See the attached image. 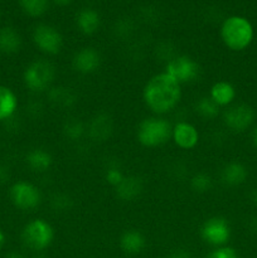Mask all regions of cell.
<instances>
[{"label": "cell", "instance_id": "6da1fadb", "mask_svg": "<svg viewBox=\"0 0 257 258\" xmlns=\"http://www.w3.org/2000/svg\"><path fill=\"white\" fill-rule=\"evenodd\" d=\"M145 105L156 115H164L176 107L181 98L180 85L166 72L153 76L144 87Z\"/></svg>", "mask_w": 257, "mask_h": 258}, {"label": "cell", "instance_id": "7a4b0ae2", "mask_svg": "<svg viewBox=\"0 0 257 258\" xmlns=\"http://www.w3.org/2000/svg\"><path fill=\"white\" fill-rule=\"evenodd\" d=\"M222 42L228 49L241 52L246 49L253 39V27L251 22L241 15H231L222 22L219 29Z\"/></svg>", "mask_w": 257, "mask_h": 258}, {"label": "cell", "instance_id": "3957f363", "mask_svg": "<svg viewBox=\"0 0 257 258\" xmlns=\"http://www.w3.org/2000/svg\"><path fill=\"white\" fill-rule=\"evenodd\" d=\"M173 126L166 118L148 117L139 123L138 140L145 148H158L171 139Z\"/></svg>", "mask_w": 257, "mask_h": 258}, {"label": "cell", "instance_id": "277c9868", "mask_svg": "<svg viewBox=\"0 0 257 258\" xmlns=\"http://www.w3.org/2000/svg\"><path fill=\"white\" fill-rule=\"evenodd\" d=\"M55 78V67L45 59H37L30 63L24 71L23 81L25 87L32 92L49 90Z\"/></svg>", "mask_w": 257, "mask_h": 258}, {"label": "cell", "instance_id": "5b68a950", "mask_svg": "<svg viewBox=\"0 0 257 258\" xmlns=\"http://www.w3.org/2000/svg\"><path fill=\"white\" fill-rule=\"evenodd\" d=\"M54 238V231L47 221L35 218L25 224L22 231L23 243L33 251H43L50 246Z\"/></svg>", "mask_w": 257, "mask_h": 258}, {"label": "cell", "instance_id": "8992f818", "mask_svg": "<svg viewBox=\"0 0 257 258\" xmlns=\"http://www.w3.org/2000/svg\"><path fill=\"white\" fill-rule=\"evenodd\" d=\"M32 39L35 47L48 55L58 54L63 47V37L59 30L45 23L35 25L32 33Z\"/></svg>", "mask_w": 257, "mask_h": 258}, {"label": "cell", "instance_id": "52a82bcc", "mask_svg": "<svg viewBox=\"0 0 257 258\" xmlns=\"http://www.w3.org/2000/svg\"><path fill=\"white\" fill-rule=\"evenodd\" d=\"M9 197L15 208L20 211H32L42 202V194L39 189L32 183L19 180L15 181L9 190Z\"/></svg>", "mask_w": 257, "mask_h": 258}, {"label": "cell", "instance_id": "ba28073f", "mask_svg": "<svg viewBox=\"0 0 257 258\" xmlns=\"http://www.w3.org/2000/svg\"><path fill=\"white\" fill-rule=\"evenodd\" d=\"M165 72L181 86L196 81L201 73V67L188 55H175L168 60Z\"/></svg>", "mask_w": 257, "mask_h": 258}, {"label": "cell", "instance_id": "9c48e42d", "mask_svg": "<svg viewBox=\"0 0 257 258\" xmlns=\"http://www.w3.org/2000/svg\"><path fill=\"white\" fill-rule=\"evenodd\" d=\"M201 237L212 246L222 247L231 238V227L222 217H212L202 224Z\"/></svg>", "mask_w": 257, "mask_h": 258}, {"label": "cell", "instance_id": "30bf717a", "mask_svg": "<svg viewBox=\"0 0 257 258\" xmlns=\"http://www.w3.org/2000/svg\"><path fill=\"white\" fill-rule=\"evenodd\" d=\"M254 110L246 103L231 106L223 113V122L233 133H243L254 121Z\"/></svg>", "mask_w": 257, "mask_h": 258}, {"label": "cell", "instance_id": "8fae6325", "mask_svg": "<svg viewBox=\"0 0 257 258\" xmlns=\"http://www.w3.org/2000/svg\"><path fill=\"white\" fill-rule=\"evenodd\" d=\"M101 60V54L97 49L85 47L75 53L72 58V67L81 75H91L100 68Z\"/></svg>", "mask_w": 257, "mask_h": 258}, {"label": "cell", "instance_id": "7c38bea8", "mask_svg": "<svg viewBox=\"0 0 257 258\" xmlns=\"http://www.w3.org/2000/svg\"><path fill=\"white\" fill-rule=\"evenodd\" d=\"M86 131H87L88 138L92 141H96V143L107 141L113 133L112 117L106 112L97 113L91 118Z\"/></svg>", "mask_w": 257, "mask_h": 258}, {"label": "cell", "instance_id": "4fadbf2b", "mask_svg": "<svg viewBox=\"0 0 257 258\" xmlns=\"http://www.w3.org/2000/svg\"><path fill=\"white\" fill-rule=\"evenodd\" d=\"M171 139L179 149L191 150L198 145L199 133L194 125L185 121H180L173 126Z\"/></svg>", "mask_w": 257, "mask_h": 258}, {"label": "cell", "instance_id": "5bb4252c", "mask_svg": "<svg viewBox=\"0 0 257 258\" xmlns=\"http://www.w3.org/2000/svg\"><path fill=\"white\" fill-rule=\"evenodd\" d=\"M77 29L85 35H93L101 27V17L97 10L83 8L76 14Z\"/></svg>", "mask_w": 257, "mask_h": 258}, {"label": "cell", "instance_id": "9a60e30c", "mask_svg": "<svg viewBox=\"0 0 257 258\" xmlns=\"http://www.w3.org/2000/svg\"><path fill=\"white\" fill-rule=\"evenodd\" d=\"M144 190L143 180L138 176H125L115 188L116 197L122 202L136 201Z\"/></svg>", "mask_w": 257, "mask_h": 258}, {"label": "cell", "instance_id": "2e32d148", "mask_svg": "<svg viewBox=\"0 0 257 258\" xmlns=\"http://www.w3.org/2000/svg\"><path fill=\"white\" fill-rule=\"evenodd\" d=\"M248 176L246 166L238 161H232L228 163L221 171L222 183L227 186H238L246 181Z\"/></svg>", "mask_w": 257, "mask_h": 258}, {"label": "cell", "instance_id": "e0dca14e", "mask_svg": "<svg viewBox=\"0 0 257 258\" xmlns=\"http://www.w3.org/2000/svg\"><path fill=\"white\" fill-rule=\"evenodd\" d=\"M146 239L140 231L128 229L125 231L120 237V247L125 253L138 254L145 248Z\"/></svg>", "mask_w": 257, "mask_h": 258}, {"label": "cell", "instance_id": "ac0fdd59", "mask_svg": "<svg viewBox=\"0 0 257 258\" xmlns=\"http://www.w3.org/2000/svg\"><path fill=\"white\" fill-rule=\"evenodd\" d=\"M22 48V37L13 27L0 28V52L4 54H15Z\"/></svg>", "mask_w": 257, "mask_h": 258}, {"label": "cell", "instance_id": "d6986e66", "mask_svg": "<svg viewBox=\"0 0 257 258\" xmlns=\"http://www.w3.org/2000/svg\"><path fill=\"white\" fill-rule=\"evenodd\" d=\"M209 97L219 106H228L233 102L234 97H236V90L233 86L227 81H218L214 83L209 91Z\"/></svg>", "mask_w": 257, "mask_h": 258}, {"label": "cell", "instance_id": "ffe728a7", "mask_svg": "<svg viewBox=\"0 0 257 258\" xmlns=\"http://www.w3.org/2000/svg\"><path fill=\"white\" fill-rule=\"evenodd\" d=\"M25 163L35 173H44L52 166L53 158L44 149H32L25 156Z\"/></svg>", "mask_w": 257, "mask_h": 258}, {"label": "cell", "instance_id": "44dd1931", "mask_svg": "<svg viewBox=\"0 0 257 258\" xmlns=\"http://www.w3.org/2000/svg\"><path fill=\"white\" fill-rule=\"evenodd\" d=\"M18 108V98L9 87L0 86V121L10 120Z\"/></svg>", "mask_w": 257, "mask_h": 258}, {"label": "cell", "instance_id": "7402d4cb", "mask_svg": "<svg viewBox=\"0 0 257 258\" xmlns=\"http://www.w3.org/2000/svg\"><path fill=\"white\" fill-rule=\"evenodd\" d=\"M48 98L50 102L57 107H71L77 101V96L73 92L72 88L68 87H53L48 91Z\"/></svg>", "mask_w": 257, "mask_h": 258}, {"label": "cell", "instance_id": "603a6c76", "mask_svg": "<svg viewBox=\"0 0 257 258\" xmlns=\"http://www.w3.org/2000/svg\"><path fill=\"white\" fill-rule=\"evenodd\" d=\"M19 7L28 17L39 18L49 9V0H18Z\"/></svg>", "mask_w": 257, "mask_h": 258}, {"label": "cell", "instance_id": "cb8c5ba5", "mask_svg": "<svg viewBox=\"0 0 257 258\" xmlns=\"http://www.w3.org/2000/svg\"><path fill=\"white\" fill-rule=\"evenodd\" d=\"M196 111L206 120H214L219 115V106L211 97H202L196 102Z\"/></svg>", "mask_w": 257, "mask_h": 258}, {"label": "cell", "instance_id": "d4e9b609", "mask_svg": "<svg viewBox=\"0 0 257 258\" xmlns=\"http://www.w3.org/2000/svg\"><path fill=\"white\" fill-rule=\"evenodd\" d=\"M86 133V126L78 118H71V120L66 121L63 125V135L66 139L71 141H78L83 138Z\"/></svg>", "mask_w": 257, "mask_h": 258}, {"label": "cell", "instance_id": "484cf974", "mask_svg": "<svg viewBox=\"0 0 257 258\" xmlns=\"http://www.w3.org/2000/svg\"><path fill=\"white\" fill-rule=\"evenodd\" d=\"M212 185H213V180H212L211 175L207 173H197L190 179V188L198 194H204L209 191L212 189Z\"/></svg>", "mask_w": 257, "mask_h": 258}, {"label": "cell", "instance_id": "4316f807", "mask_svg": "<svg viewBox=\"0 0 257 258\" xmlns=\"http://www.w3.org/2000/svg\"><path fill=\"white\" fill-rule=\"evenodd\" d=\"M72 201L68 196L62 193H55L54 196L50 198V206L55 212H65L71 208Z\"/></svg>", "mask_w": 257, "mask_h": 258}, {"label": "cell", "instance_id": "83f0119b", "mask_svg": "<svg viewBox=\"0 0 257 258\" xmlns=\"http://www.w3.org/2000/svg\"><path fill=\"white\" fill-rule=\"evenodd\" d=\"M207 258H238V254H237L236 249L232 247L222 246L212 251Z\"/></svg>", "mask_w": 257, "mask_h": 258}, {"label": "cell", "instance_id": "f1b7e54d", "mask_svg": "<svg viewBox=\"0 0 257 258\" xmlns=\"http://www.w3.org/2000/svg\"><path fill=\"white\" fill-rule=\"evenodd\" d=\"M123 178H125V176H123V174L121 173V170H118L117 168H110L105 174L106 181H107L111 186H113V188H116V186L122 181Z\"/></svg>", "mask_w": 257, "mask_h": 258}, {"label": "cell", "instance_id": "f546056e", "mask_svg": "<svg viewBox=\"0 0 257 258\" xmlns=\"http://www.w3.org/2000/svg\"><path fill=\"white\" fill-rule=\"evenodd\" d=\"M9 178H10L9 169H8L5 165H3V164H0V185H4L5 183H8Z\"/></svg>", "mask_w": 257, "mask_h": 258}, {"label": "cell", "instance_id": "4dcf8cb0", "mask_svg": "<svg viewBox=\"0 0 257 258\" xmlns=\"http://www.w3.org/2000/svg\"><path fill=\"white\" fill-rule=\"evenodd\" d=\"M168 258H191V256L185 249H176V251L171 252Z\"/></svg>", "mask_w": 257, "mask_h": 258}, {"label": "cell", "instance_id": "1f68e13d", "mask_svg": "<svg viewBox=\"0 0 257 258\" xmlns=\"http://www.w3.org/2000/svg\"><path fill=\"white\" fill-rule=\"evenodd\" d=\"M53 3H54L57 7H68V5L71 4V3L73 2V0H52Z\"/></svg>", "mask_w": 257, "mask_h": 258}, {"label": "cell", "instance_id": "d6a6232c", "mask_svg": "<svg viewBox=\"0 0 257 258\" xmlns=\"http://www.w3.org/2000/svg\"><path fill=\"white\" fill-rule=\"evenodd\" d=\"M5 258H25V256L23 253H20V252L12 251V252H9L7 256H5Z\"/></svg>", "mask_w": 257, "mask_h": 258}, {"label": "cell", "instance_id": "836d02e7", "mask_svg": "<svg viewBox=\"0 0 257 258\" xmlns=\"http://www.w3.org/2000/svg\"><path fill=\"white\" fill-rule=\"evenodd\" d=\"M249 199H251L252 204L257 207V188L253 189V190L251 191V194H249Z\"/></svg>", "mask_w": 257, "mask_h": 258}, {"label": "cell", "instance_id": "e575fe53", "mask_svg": "<svg viewBox=\"0 0 257 258\" xmlns=\"http://www.w3.org/2000/svg\"><path fill=\"white\" fill-rule=\"evenodd\" d=\"M5 241H7V238H5L4 232H3L2 229H0V249H2L3 247L5 246Z\"/></svg>", "mask_w": 257, "mask_h": 258}, {"label": "cell", "instance_id": "d590c367", "mask_svg": "<svg viewBox=\"0 0 257 258\" xmlns=\"http://www.w3.org/2000/svg\"><path fill=\"white\" fill-rule=\"evenodd\" d=\"M252 144H253L254 148L257 149V127L254 128L253 133H252Z\"/></svg>", "mask_w": 257, "mask_h": 258}, {"label": "cell", "instance_id": "8d00e7d4", "mask_svg": "<svg viewBox=\"0 0 257 258\" xmlns=\"http://www.w3.org/2000/svg\"><path fill=\"white\" fill-rule=\"evenodd\" d=\"M0 19H2V10H0Z\"/></svg>", "mask_w": 257, "mask_h": 258}]
</instances>
